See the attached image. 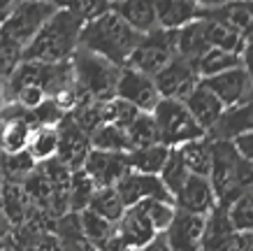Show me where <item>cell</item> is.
<instances>
[{
  "mask_svg": "<svg viewBox=\"0 0 253 251\" xmlns=\"http://www.w3.org/2000/svg\"><path fill=\"white\" fill-rule=\"evenodd\" d=\"M139 207H142V212L149 216V221L154 223V228L158 230V233H163V230L169 226V221L174 219V212L176 207L172 200H161V198H149V200H142V202H137Z\"/></svg>",
  "mask_w": 253,
  "mask_h": 251,
  "instance_id": "74e56055",
  "label": "cell"
},
{
  "mask_svg": "<svg viewBox=\"0 0 253 251\" xmlns=\"http://www.w3.org/2000/svg\"><path fill=\"white\" fill-rule=\"evenodd\" d=\"M91 149L98 151H109V153H128L130 145L128 137L119 126L114 123H102L98 130L91 133Z\"/></svg>",
  "mask_w": 253,
  "mask_h": 251,
  "instance_id": "836d02e7",
  "label": "cell"
},
{
  "mask_svg": "<svg viewBox=\"0 0 253 251\" xmlns=\"http://www.w3.org/2000/svg\"><path fill=\"white\" fill-rule=\"evenodd\" d=\"M95 191V184L91 182V177L86 175L84 170H72L70 175V189H68V198H70V212H82L88 207L91 196Z\"/></svg>",
  "mask_w": 253,
  "mask_h": 251,
  "instance_id": "d590c367",
  "label": "cell"
},
{
  "mask_svg": "<svg viewBox=\"0 0 253 251\" xmlns=\"http://www.w3.org/2000/svg\"><path fill=\"white\" fill-rule=\"evenodd\" d=\"M156 121V130H158V140L161 145L174 149L181 147L191 140L205 137V128L200 126L193 114L188 112V107L181 100H169V98H161V102L156 105V109L151 112Z\"/></svg>",
  "mask_w": 253,
  "mask_h": 251,
  "instance_id": "5b68a950",
  "label": "cell"
},
{
  "mask_svg": "<svg viewBox=\"0 0 253 251\" xmlns=\"http://www.w3.org/2000/svg\"><path fill=\"white\" fill-rule=\"evenodd\" d=\"M232 251H253V235L251 233H237Z\"/></svg>",
  "mask_w": 253,
  "mask_h": 251,
  "instance_id": "ee69618b",
  "label": "cell"
},
{
  "mask_svg": "<svg viewBox=\"0 0 253 251\" xmlns=\"http://www.w3.org/2000/svg\"><path fill=\"white\" fill-rule=\"evenodd\" d=\"M205 16L218 19L221 23L230 26L235 33H239L244 40L253 38V0H239L228 7L214 9V12H202Z\"/></svg>",
  "mask_w": 253,
  "mask_h": 251,
  "instance_id": "7402d4cb",
  "label": "cell"
},
{
  "mask_svg": "<svg viewBox=\"0 0 253 251\" xmlns=\"http://www.w3.org/2000/svg\"><path fill=\"white\" fill-rule=\"evenodd\" d=\"M88 209L95 212V214H100L102 219L116 223V221L123 216V212H126V205H123L121 196L116 193L114 186H100V189L93 191Z\"/></svg>",
  "mask_w": 253,
  "mask_h": 251,
  "instance_id": "4dcf8cb0",
  "label": "cell"
},
{
  "mask_svg": "<svg viewBox=\"0 0 253 251\" xmlns=\"http://www.w3.org/2000/svg\"><path fill=\"white\" fill-rule=\"evenodd\" d=\"M209 184L218 207H228L232 200L253 191V163L239 156L230 140H211Z\"/></svg>",
  "mask_w": 253,
  "mask_h": 251,
  "instance_id": "3957f363",
  "label": "cell"
},
{
  "mask_svg": "<svg viewBox=\"0 0 253 251\" xmlns=\"http://www.w3.org/2000/svg\"><path fill=\"white\" fill-rule=\"evenodd\" d=\"M116 193L121 196L123 205L132 207L149 198H161V200H172L169 191L165 189V184L161 182L158 175H142V172H126V175L116 182ZM174 202V200H172Z\"/></svg>",
  "mask_w": 253,
  "mask_h": 251,
  "instance_id": "4fadbf2b",
  "label": "cell"
},
{
  "mask_svg": "<svg viewBox=\"0 0 253 251\" xmlns=\"http://www.w3.org/2000/svg\"><path fill=\"white\" fill-rule=\"evenodd\" d=\"M158 235L161 233L154 228V223L149 221V216L142 212L139 205L126 207L123 216L116 221V237L128 251L142 249L149 242H154Z\"/></svg>",
  "mask_w": 253,
  "mask_h": 251,
  "instance_id": "5bb4252c",
  "label": "cell"
},
{
  "mask_svg": "<svg viewBox=\"0 0 253 251\" xmlns=\"http://www.w3.org/2000/svg\"><path fill=\"white\" fill-rule=\"evenodd\" d=\"M26 151L35 163H46L58 156V128L56 126H35Z\"/></svg>",
  "mask_w": 253,
  "mask_h": 251,
  "instance_id": "f1b7e54d",
  "label": "cell"
},
{
  "mask_svg": "<svg viewBox=\"0 0 253 251\" xmlns=\"http://www.w3.org/2000/svg\"><path fill=\"white\" fill-rule=\"evenodd\" d=\"M65 9L75 12L86 23V21H91V19H98L105 12H109L112 2L109 0H65Z\"/></svg>",
  "mask_w": 253,
  "mask_h": 251,
  "instance_id": "ab89813d",
  "label": "cell"
},
{
  "mask_svg": "<svg viewBox=\"0 0 253 251\" xmlns=\"http://www.w3.org/2000/svg\"><path fill=\"white\" fill-rule=\"evenodd\" d=\"M202 82H205V86L214 93L216 98L221 100V105L225 109L244 105V102L253 100L251 79H249V75H246V70L242 65H237V68H232V70H225V72L209 77V79H202Z\"/></svg>",
  "mask_w": 253,
  "mask_h": 251,
  "instance_id": "30bf717a",
  "label": "cell"
},
{
  "mask_svg": "<svg viewBox=\"0 0 253 251\" xmlns=\"http://www.w3.org/2000/svg\"><path fill=\"white\" fill-rule=\"evenodd\" d=\"M109 2H112V5H116V2H121V0H109Z\"/></svg>",
  "mask_w": 253,
  "mask_h": 251,
  "instance_id": "816d5d0a",
  "label": "cell"
},
{
  "mask_svg": "<svg viewBox=\"0 0 253 251\" xmlns=\"http://www.w3.org/2000/svg\"><path fill=\"white\" fill-rule=\"evenodd\" d=\"M12 233H14V228H12V223H9L7 214L2 212V207H0V237H5V240H12Z\"/></svg>",
  "mask_w": 253,
  "mask_h": 251,
  "instance_id": "f6af8a7d",
  "label": "cell"
},
{
  "mask_svg": "<svg viewBox=\"0 0 253 251\" xmlns=\"http://www.w3.org/2000/svg\"><path fill=\"white\" fill-rule=\"evenodd\" d=\"M56 128H58V156L56 158L61 160L68 170H79L84 165L86 153L91 151V137H88V133H84L79 128L70 114L63 116Z\"/></svg>",
  "mask_w": 253,
  "mask_h": 251,
  "instance_id": "7c38bea8",
  "label": "cell"
},
{
  "mask_svg": "<svg viewBox=\"0 0 253 251\" xmlns=\"http://www.w3.org/2000/svg\"><path fill=\"white\" fill-rule=\"evenodd\" d=\"M205 219L207 216H202V214L176 209L174 219L163 230V237H165V244L169 247V251H200L202 233H205Z\"/></svg>",
  "mask_w": 253,
  "mask_h": 251,
  "instance_id": "8fae6325",
  "label": "cell"
},
{
  "mask_svg": "<svg viewBox=\"0 0 253 251\" xmlns=\"http://www.w3.org/2000/svg\"><path fill=\"white\" fill-rule=\"evenodd\" d=\"M193 65L198 70L200 79H209V77L221 75L225 70H232V68H237V65H242V56L235 51H225V49L211 47V49H207Z\"/></svg>",
  "mask_w": 253,
  "mask_h": 251,
  "instance_id": "f546056e",
  "label": "cell"
},
{
  "mask_svg": "<svg viewBox=\"0 0 253 251\" xmlns=\"http://www.w3.org/2000/svg\"><path fill=\"white\" fill-rule=\"evenodd\" d=\"M169 147L165 145H149L142 147V149H132V151L126 153L128 158V167L132 172H142V175H161L163 165L168 160Z\"/></svg>",
  "mask_w": 253,
  "mask_h": 251,
  "instance_id": "484cf974",
  "label": "cell"
},
{
  "mask_svg": "<svg viewBox=\"0 0 253 251\" xmlns=\"http://www.w3.org/2000/svg\"><path fill=\"white\" fill-rule=\"evenodd\" d=\"M253 130V100L244 105L230 107L221 114V119L214 123V128L207 133L209 140H235V137L244 135Z\"/></svg>",
  "mask_w": 253,
  "mask_h": 251,
  "instance_id": "ffe728a7",
  "label": "cell"
},
{
  "mask_svg": "<svg viewBox=\"0 0 253 251\" xmlns=\"http://www.w3.org/2000/svg\"><path fill=\"white\" fill-rule=\"evenodd\" d=\"M42 2H49V5H54V7H65V0H42Z\"/></svg>",
  "mask_w": 253,
  "mask_h": 251,
  "instance_id": "f907efd6",
  "label": "cell"
},
{
  "mask_svg": "<svg viewBox=\"0 0 253 251\" xmlns=\"http://www.w3.org/2000/svg\"><path fill=\"white\" fill-rule=\"evenodd\" d=\"M112 9L139 35H146L158 28L154 0H121V2L112 5Z\"/></svg>",
  "mask_w": 253,
  "mask_h": 251,
  "instance_id": "44dd1931",
  "label": "cell"
},
{
  "mask_svg": "<svg viewBox=\"0 0 253 251\" xmlns=\"http://www.w3.org/2000/svg\"><path fill=\"white\" fill-rule=\"evenodd\" d=\"M154 82L158 93H161V98L181 100L184 102L188 98V93L200 84V75L191 61L176 56L174 61L168 63L158 75H154Z\"/></svg>",
  "mask_w": 253,
  "mask_h": 251,
  "instance_id": "9c48e42d",
  "label": "cell"
},
{
  "mask_svg": "<svg viewBox=\"0 0 253 251\" xmlns=\"http://www.w3.org/2000/svg\"><path fill=\"white\" fill-rule=\"evenodd\" d=\"M242 68L246 70V75H249V79H251V86H253V38L246 40L244 49H242Z\"/></svg>",
  "mask_w": 253,
  "mask_h": 251,
  "instance_id": "b9f144b4",
  "label": "cell"
},
{
  "mask_svg": "<svg viewBox=\"0 0 253 251\" xmlns=\"http://www.w3.org/2000/svg\"><path fill=\"white\" fill-rule=\"evenodd\" d=\"M174 149H179V153H181V158H184L191 175L209 177V170H211V140L207 135L191 140V142L174 147Z\"/></svg>",
  "mask_w": 253,
  "mask_h": 251,
  "instance_id": "4316f807",
  "label": "cell"
},
{
  "mask_svg": "<svg viewBox=\"0 0 253 251\" xmlns=\"http://www.w3.org/2000/svg\"><path fill=\"white\" fill-rule=\"evenodd\" d=\"M156 23L163 31H181L184 26L193 23L202 16V9L195 0H154Z\"/></svg>",
  "mask_w": 253,
  "mask_h": 251,
  "instance_id": "ac0fdd59",
  "label": "cell"
},
{
  "mask_svg": "<svg viewBox=\"0 0 253 251\" xmlns=\"http://www.w3.org/2000/svg\"><path fill=\"white\" fill-rule=\"evenodd\" d=\"M232 2H239V0H195L202 12H214V9H221V7H228Z\"/></svg>",
  "mask_w": 253,
  "mask_h": 251,
  "instance_id": "7bdbcfd3",
  "label": "cell"
},
{
  "mask_svg": "<svg viewBox=\"0 0 253 251\" xmlns=\"http://www.w3.org/2000/svg\"><path fill=\"white\" fill-rule=\"evenodd\" d=\"M202 19V31H205V40H207L209 49L216 47V49H225V51H235V53H242L244 49L246 40L235 33L230 26L221 23L218 19H211V16H200Z\"/></svg>",
  "mask_w": 253,
  "mask_h": 251,
  "instance_id": "d4e9b609",
  "label": "cell"
},
{
  "mask_svg": "<svg viewBox=\"0 0 253 251\" xmlns=\"http://www.w3.org/2000/svg\"><path fill=\"white\" fill-rule=\"evenodd\" d=\"M137 251H169V247L165 244V237H163V233H161L154 242H149L146 247H142V249H137Z\"/></svg>",
  "mask_w": 253,
  "mask_h": 251,
  "instance_id": "bcb514c9",
  "label": "cell"
},
{
  "mask_svg": "<svg viewBox=\"0 0 253 251\" xmlns=\"http://www.w3.org/2000/svg\"><path fill=\"white\" fill-rule=\"evenodd\" d=\"M139 38H142L139 33L132 31L114 9H109L105 14H100L98 19H91L82 26L79 47L123 68L130 58L132 49L137 47Z\"/></svg>",
  "mask_w": 253,
  "mask_h": 251,
  "instance_id": "7a4b0ae2",
  "label": "cell"
},
{
  "mask_svg": "<svg viewBox=\"0 0 253 251\" xmlns=\"http://www.w3.org/2000/svg\"><path fill=\"white\" fill-rule=\"evenodd\" d=\"M77 216H79V228H82V235H84L98 251L116 235V223L102 219L100 214L91 212L88 207L82 209V212H77Z\"/></svg>",
  "mask_w": 253,
  "mask_h": 251,
  "instance_id": "83f0119b",
  "label": "cell"
},
{
  "mask_svg": "<svg viewBox=\"0 0 253 251\" xmlns=\"http://www.w3.org/2000/svg\"><path fill=\"white\" fill-rule=\"evenodd\" d=\"M5 102H7V93H5V82L0 79V107L5 105Z\"/></svg>",
  "mask_w": 253,
  "mask_h": 251,
  "instance_id": "681fc988",
  "label": "cell"
},
{
  "mask_svg": "<svg viewBox=\"0 0 253 251\" xmlns=\"http://www.w3.org/2000/svg\"><path fill=\"white\" fill-rule=\"evenodd\" d=\"M38 163L28 156V151L21 153H0V177L5 182L23 184L35 172Z\"/></svg>",
  "mask_w": 253,
  "mask_h": 251,
  "instance_id": "d6a6232c",
  "label": "cell"
},
{
  "mask_svg": "<svg viewBox=\"0 0 253 251\" xmlns=\"http://www.w3.org/2000/svg\"><path fill=\"white\" fill-rule=\"evenodd\" d=\"M0 207L2 212L7 214L12 228L21 226L28 212H31V200L23 191V184H14V182H5L2 179V189H0Z\"/></svg>",
  "mask_w": 253,
  "mask_h": 251,
  "instance_id": "603a6c76",
  "label": "cell"
},
{
  "mask_svg": "<svg viewBox=\"0 0 253 251\" xmlns=\"http://www.w3.org/2000/svg\"><path fill=\"white\" fill-rule=\"evenodd\" d=\"M84 21L75 12L61 7L56 9L51 19L40 28V33L31 40V45L23 49V61L35 63H68L72 61L79 49Z\"/></svg>",
  "mask_w": 253,
  "mask_h": 251,
  "instance_id": "6da1fadb",
  "label": "cell"
},
{
  "mask_svg": "<svg viewBox=\"0 0 253 251\" xmlns=\"http://www.w3.org/2000/svg\"><path fill=\"white\" fill-rule=\"evenodd\" d=\"M232 145H235V149L239 151V156H244L246 160H251L253 163V130H249V133H244V135H239L232 140Z\"/></svg>",
  "mask_w": 253,
  "mask_h": 251,
  "instance_id": "60d3db41",
  "label": "cell"
},
{
  "mask_svg": "<svg viewBox=\"0 0 253 251\" xmlns=\"http://www.w3.org/2000/svg\"><path fill=\"white\" fill-rule=\"evenodd\" d=\"M19 2H21V0H0V21H2V19H5Z\"/></svg>",
  "mask_w": 253,
  "mask_h": 251,
  "instance_id": "7dc6e473",
  "label": "cell"
},
{
  "mask_svg": "<svg viewBox=\"0 0 253 251\" xmlns=\"http://www.w3.org/2000/svg\"><path fill=\"white\" fill-rule=\"evenodd\" d=\"M0 153H21L28 147V140L33 135V121L28 116H19V119H9V121H0Z\"/></svg>",
  "mask_w": 253,
  "mask_h": 251,
  "instance_id": "cb8c5ba5",
  "label": "cell"
},
{
  "mask_svg": "<svg viewBox=\"0 0 253 251\" xmlns=\"http://www.w3.org/2000/svg\"><path fill=\"white\" fill-rule=\"evenodd\" d=\"M158 177H161V182L165 184V189L169 191V196H172V200H174L176 191L181 189V186L186 184V179L191 177V172H188V167H186L179 149H169L168 160H165V165H163V170H161V175Z\"/></svg>",
  "mask_w": 253,
  "mask_h": 251,
  "instance_id": "e575fe53",
  "label": "cell"
},
{
  "mask_svg": "<svg viewBox=\"0 0 253 251\" xmlns=\"http://www.w3.org/2000/svg\"><path fill=\"white\" fill-rule=\"evenodd\" d=\"M0 251H14V244H12V240L0 237Z\"/></svg>",
  "mask_w": 253,
  "mask_h": 251,
  "instance_id": "c3c4849f",
  "label": "cell"
},
{
  "mask_svg": "<svg viewBox=\"0 0 253 251\" xmlns=\"http://www.w3.org/2000/svg\"><path fill=\"white\" fill-rule=\"evenodd\" d=\"M82 170L91 177L95 189H100V186H116V182L126 172H130L126 153H109V151H98V149H91L86 153Z\"/></svg>",
  "mask_w": 253,
  "mask_h": 251,
  "instance_id": "9a60e30c",
  "label": "cell"
},
{
  "mask_svg": "<svg viewBox=\"0 0 253 251\" xmlns=\"http://www.w3.org/2000/svg\"><path fill=\"white\" fill-rule=\"evenodd\" d=\"M72 84L77 91L79 100H95V102H105V100L116 98V84L121 68L109 63L98 53L86 51L79 47L75 56H72Z\"/></svg>",
  "mask_w": 253,
  "mask_h": 251,
  "instance_id": "277c9868",
  "label": "cell"
},
{
  "mask_svg": "<svg viewBox=\"0 0 253 251\" xmlns=\"http://www.w3.org/2000/svg\"><path fill=\"white\" fill-rule=\"evenodd\" d=\"M176 58V31H156L142 35L137 42V47L132 49L130 58H128V68L139 70L144 75L154 77L158 75L168 63H172Z\"/></svg>",
  "mask_w": 253,
  "mask_h": 251,
  "instance_id": "52a82bcc",
  "label": "cell"
},
{
  "mask_svg": "<svg viewBox=\"0 0 253 251\" xmlns=\"http://www.w3.org/2000/svg\"><path fill=\"white\" fill-rule=\"evenodd\" d=\"M225 214H228V221L235 228V233H251L253 235V191L232 200L225 207Z\"/></svg>",
  "mask_w": 253,
  "mask_h": 251,
  "instance_id": "8d00e7d4",
  "label": "cell"
},
{
  "mask_svg": "<svg viewBox=\"0 0 253 251\" xmlns=\"http://www.w3.org/2000/svg\"><path fill=\"white\" fill-rule=\"evenodd\" d=\"M235 237H237V233L228 221L225 207L216 205L205 219V233H202L200 251H232Z\"/></svg>",
  "mask_w": 253,
  "mask_h": 251,
  "instance_id": "e0dca14e",
  "label": "cell"
},
{
  "mask_svg": "<svg viewBox=\"0 0 253 251\" xmlns=\"http://www.w3.org/2000/svg\"><path fill=\"white\" fill-rule=\"evenodd\" d=\"M123 133H126V137H128L130 151L132 149H142V147L158 145V142H161V140H158V130H156V121H154V116H151V112H139Z\"/></svg>",
  "mask_w": 253,
  "mask_h": 251,
  "instance_id": "1f68e13d",
  "label": "cell"
},
{
  "mask_svg": "<svg viewBox=\"0 0 253 251\" xmlns=\"http://www.w3.org/2000/svg\"><path fill=\"white\" fill-rule=\"evenodd\" d=\"M56 9L58 7L49 5V2H42V0H21L0 21V38H5L9 42L19 45L21 49H26L31 45V40L40 33V28L51 19Z\"/></svg>",
  "mask_w": 253,
  "mask_h": 251,
  "instance_id": "8992f818",
  "label": "cell"
},
{
  "mask_svg": "<svg viewBox=\"0 0 253 251\" xmlns=\"http://www.w3.org/2000/svg\"><path fill=\"white\" fill-rule=\"evenodd\" d=\"M23 63V49L9 40L0 38V79L7 82L9 75Z\"/></svg>",
  "mask_w": 253,
  "mask_h": 251,
  "instance_id": "f35d334b",
  "label": "cell"
},
{
  "mask_svg": "<svg viewBox=\"0 0 253 251\" xmlns=\"http://www.w3.org/2000/svg\"><path fill=\"white\" fill-rule=\"evenodd\" d=\"M116 98L137 107L139 112H154L156 105L161 102V93L156 89L154 77L123 65L116 84Z\"/></svg>",
  "mask_w": 253,
  "mask_h": 251,
  "instance_id": "ba28073f",
  "label": "cell"
},
{
  "mask_svg": "<svg viewBox=\"0 0 253 251\" xmlns=\"http://www.w3.org/2000/svg\"><path fill=\"white\" fill-rule=\"evenodd\" d=\"M184 105L188 107V112L193 114V119L205 128V133H209V130L214 128V123L218 121L221 114L225 112V107L221 105V100L209 91L202 79H200L198 86L188 93V98L184 100Z\"/></svg>",
  "mask_w": 253,
  "mask_h": 251,
  "instance_id": "d6986e66",
  "label": "cell"
},
{
  "mask_svg": "<svg viewBox=\"0 0 253 251\" xmlns=\"http://www.w3.org/2000/svg\"><path fill=\"white\" fill-rule=\"evenodd\" d=\"M174 207L181 209V212L207 216V214L216 207V196H214L211 184H209V177H198V175L188 177L184 186L176 191Z\"/></svg>",
  "mask_w": 253,
  "mask_h": 251,
  "instance_id": "2e32d148",
  "label": "cell"
},
{
  "mask_svg": "<svg viewBox=\"0 0 253 251\" xmlns=\"http://www.w3.org/2000/svg\"><path fill=\"white\" fill-rule=\"evenodd\" d=\"M0 128H2V123H0Z\"/></svg>",
  "mask_w": 253,
  "mask_h": 251,
  "instance_id": "f5cc1de1",
  "label": "cell"
}]
</instances>
